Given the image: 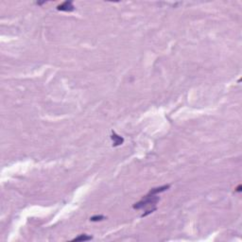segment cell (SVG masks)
Here are the masks:
<instances>
[{"instance_id":"obj_1","label":"cell","mask_w":242,"mask_h":242,"mask_svg":"<svg viewBox=\"0 0 242 242\" xmlns=\"http://www.w3.org/2000/svg\"><path fill=\"white\" fill-rule=\"evenodd\" d=\"M159 200H160V198L156 196V194L149 193L147 195H146L140 201H138V203L134 204L132 207H133V209L138 210V209L146 208L147 206H155Z\"/></svg>"},{"instance_id":"obj_2","label":"cell","mask_w":242,"mask_h":242,"mask_svg":"<svg viewBox=\"0 0 242 242\" xmlns=\"http://www.w3.org/2000/svg\"><path fill=\"white\" fill-rule=\"evenodd\" d=\"M57 10L58 11H61L70 12V11H73L75 10V7L73 5V2L72 1H65L64 3H62L61 5L58 6L57 7Z\"/></svg>"},{"instance_id":"obj_3","label":"cell","mask_w":242,"mask_h":242,"mask_svg":"<svg viewBox=\"0 0 242 242\" xmlns=\"http://www.w3.org/2000/svg\"><path fill=\"white\" fill-rule=\"evenodd\" d=\"M111 139L113 141V146L114 147H117V146H120L123 144L124 142V138L121 137L118 134H116L115 132H112V135H111Z\"/></svg>"},{"instance_id":"obj_4","label":"cell","mask_w":242,"mask_h":242,"mask_svg":"<svg viewBox=\"0 0 242 242\" xmlns=\"http://www.w3.org/2000/svg\"><path fill=\"white\" fill-rule=\"evenodd\" d=\"M169 187H170L169 185H163V186H160V187H155V188H152L149 193H150V194H158V193H161V192H164L165 190H168Z\"/></svg>"},{"instance_id":"obj_5","label":"cell","mask_w":242,"mask_h":242,"mask_svg":"<svg viewBox=\"0 0 242 242\" xmlns=\"http://www.w3.org/2000/svg\"><path fill=\"white\" fill-rule=\"evenodd\" d=\"M92 238H93L92 236L83 234V235H79V236L75 237L74 239H72V241H87V240H91Z\"/></svg>"},{"instance_id":"obj_6","label":"cell","mask_w":242,"mask_h":242,"mask_svg":"<svg viewBox=\"0 0 242 242\" xmlns=\"http://www.w3.org/2000/svg\"><path fill=\"white\" fill-rule=\"evenodd\" d=\"M106 218L104 216H101V215H100V216H93L92 218H90V221H103V219H105Z\"/></svg>"},{"instance_id":"obj_7","label":"cell","mask_w":242,"mask_h":242,"mask_svg":"<svg viewBox=\"0 0 242 242\" xmlns=\"http://www.w3.org/2000/svg\"><path fill=\"white\" fill-rule=\"evenodd\" d=\"M241 190V185H238V187H237V189H236V191H240Z\"/></svg>"}]
</instances>
